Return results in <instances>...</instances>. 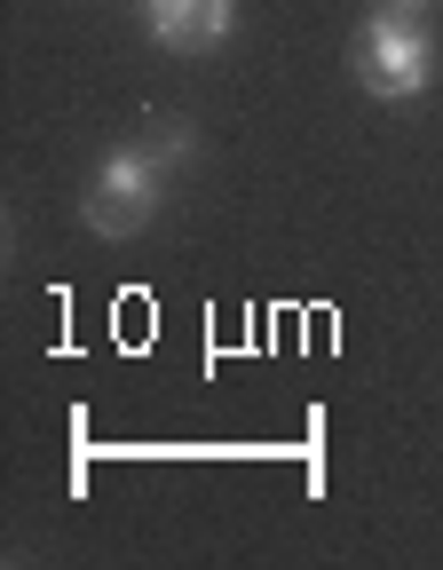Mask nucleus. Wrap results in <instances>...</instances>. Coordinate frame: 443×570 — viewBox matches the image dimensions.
<instances>
[{
    "label": "nucleus",
    "instance_id": "f03ea898",
    "mask_svg": "<svg viewBox=\"0 0 443 570\" xmlns=\"http://www.w3.org/2000/svg\"><path fill=\"white\" fill-rule=\"evenodd\" d=\"M159 198H167V167H159V151H151V142H119V151H104V167L88 175L80 214H88V230H96V238H135V230L159 214Z\"/></svg>",
    "mask_w": 443,
    "mask_h": 570
},
{
    "label": "nucleus",
    "instance_id": "7ed1b4c3",
    "mask_svg": "<svg viewBox=\"0 0 443 570\" xmlns=\"http://www.w3.org/2000/svg\"><path fill=\"white\" fill-rule=\"evenodd\" d=\"M142 24L167 48H222L238 24V0H142Z\"/></svg>",
    "mask_w": 443,
    "mask_h": 570
},
{
    "label": "nucleus",
    "instance_id": "f257e3e1",
    "mask_svg": "<svg viewBox=\"0 0 443 570\" xmlns=\"http://www.w3.org/2000/svg\"><path fill=\"white\" fill-rule=\"evenodd\" d=\"M356 80L373 88L381 104H412V96H427V80H435V32H427L412 9L364 17V32H356Z\"/></svg>",
    "mask_w": 443,
    "mask_h": 570
},
{
    "label": "nucleus",
    "instance_id": "39448f33",
    "mask_svg": "<svg viewBox=\"0 0 443 570\" xmlns=\"http://www.w3.org/2000/svg\"><path fill=\"white\" fill-rule=\"evenodd\" d=\"M381 9H412V17H420V9H427V0H381Z\"/></svg>",
    "mask_w": 443,
    "mask_h": 570
},
{
    "label": "nucleus",
    "instance_id": "20e7f679",
    "mask_svg": "<svg viewBox=\"0 0 443 570\" xmlns=\"http://www.w3.org/2000/svg\"><path fill=\"white\" fill-rule=\"evenodd\" d=\"M151 151H159V167H175V159H190V151H198V135L167 119V127H151Z\"/></svg>",
    "mask_w": 443,
    "mask_h": 570
}]
</instances>
